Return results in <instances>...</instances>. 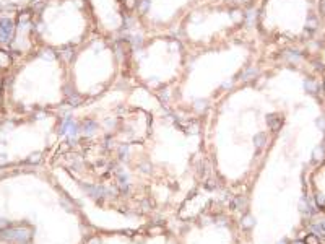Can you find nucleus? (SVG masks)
<instances>
[{
    "instance_id": "3",
    "label": "nucleus",
    "mask_w": 325,
    "mask_h": 244,
    "mask_svg": "<svg viewBox=\"0 0 325 244\" xmlns=\"http://www.w3.org/2000/svg\"><path fill=\"white\" fill-rule=\"evenodd\" d=\"M251 223H252L251 218H245V220H244V225H245V226H247V225H251Z\"/></svg>"
},
{
    "instance_id": "1",
    "label": "nucleus",
    "mask_w": 325,
    "mask_h": 244,
    "mask_svg": "<svg viewBox=\"0 0 325 244\" xmlns=\"http://www.w3.org/2000/svg\"><path fill=\"white\" fill-rule=\"evenodd\" d=\"M10 36H12V23L8 20L0 21V39L7 41V39H10Z\"/></svg>"
},
{
    "instance_id": "2",
    "label": "nucleus",
    "mask_w": 325,
    "mask_h": 244,
    "mask_svg": "<svg viewBox=\"0 0 325 244\" xmlns=\"http://www.w3.org/2000/svg\"><path fill=\"white\" fill-rule=\"evenodd\" d=\"M306 244H319V239L315 238L314 234H310V236L306 238Z\"/></svg>"
}]
</instances>
